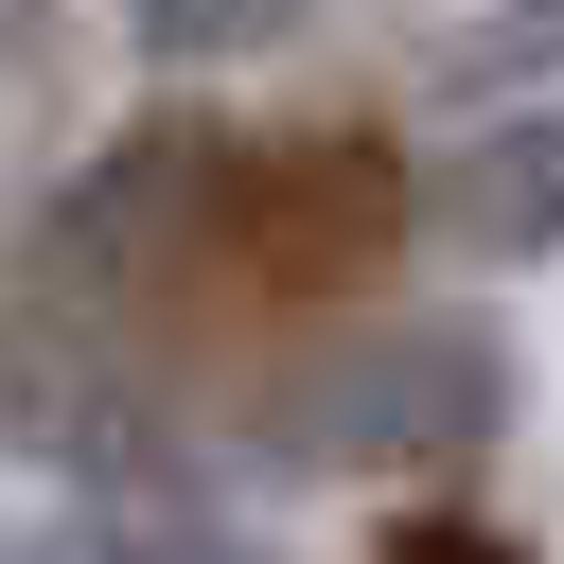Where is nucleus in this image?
<instances>
[{
  "instance_id": "1",
  "label": "nucleus",
  "mask_w": 564,
  "mask_h": 564,
  "mask_svg": "<svg viewBox=\"0 0 564 564\" xmlns=\"http://www.w3.org/2000/svg\"><path fill=\"white\" fill-rule=\"evenodd\" d=\"M511 405H529L511 317L423 300V317H370V335H335V352L264 370V405H247L229 441H247L264 476H441V458L511 441Z\"/></svg>"
},
{
  "instance_id": "2",
  "label": "nucleus",
  "mask_w": 564,
  "mask_h": 564,
  "mask_svg": "<svg viewBox=\"0 0 564 564\" xmlns=\"http://www.w3.org/2000/svg\"><path fill=\"white\" fill-rule=\"evenodd\" d=\"M423 229L476 264V282H529L564 264V106H494L423 159Z\"/></svg>"
},
{
  "instance_id": "3",
  "label": "nucleus",
  "mask_w": 564,
  "mask_h": 564,
  "mask_svg": "<svg viewBox=\"0 0 564 564\" xmlns=\"http://www.w3.org/2000/svg\"><path fill=\"white\" fill-rule=\"evenodd\" d=\"M405 88L458 106V123H494V106H564V0H476L458 35H423Z\"/></svg>"
},
{
  "instance_id": "4",
  "label": "nucleus",
  "mask_w": 564,
  "mask_h": 564,
  "mask_svg": "<svg viewBox=\"0 0 564 564\" xmlns=\"http://www.w3.org/2000/svg\"><path fill=\"white\" fill-rule=\"evenodd\" d=\"M317 0H123V53L141 70H229V53H282Z\"/></svg>"
},
{
  "instance_id": "5",
  "label": "nucleus",
  "mask_w": 564,
  "mask_h": 564,
  "mask_svg": "<svg viewBox=\"0 0 564 564\" xmlns=\"http://www.w3.org/2000/svg\"><path fill=\"white\" fill-rule=\"evenodd\" d=\"M88 564H264V546H247L212 494L159 476V494H106V511H88Z\"/></svg>"
},
{
  "instance_id": "6",
  "label": "nucleus",
  "mask_w": 564,
  "mask_h": 564,
  "mask_svg": "<svg viewBox=\"0 0 564 564\" xmlns=\"http://www.w3.org/2000/svg\"><path fill=\"white\" fill-rule=\"evenodd\" d=\"M370 564H529V529H494V511H405Z\"/></svg>"
}]
</instances>
